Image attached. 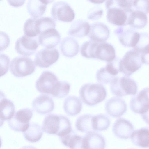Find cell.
Here are the masks:
<instances>
[{
  "label": "cell",
  "mask_w": 149,
  "mask_h": 149,
  "mask_svg": "<svg viewBox=\"0 0 149 149\" xmlns=\"http://www.w3.org/2000/svg\"><path fill=\"white\" fill-rule=\"evenodd\" d=\"M35 86L39 92L57 98L65 97L69 93L70 85L67 81H59L57 76L49 71H43L37 80Z\"/></svg>",
  "instance_id": "6da1fadb"
},
{
  "label": "cell",
  "mask_w": 149,
  "mask_h": 149,
  "mask_svg": "<svg viewBox=\"0 0 149 149\" xmlns=\"http://www.w3.org/2000/svg\"><path fill=\"white\" fill-rule=\"evenodd\" d=\"M42 129L46 133L56 135L60 138L69 134L72 130L70 122L67 117L53 114L45 117Z\"/></svg>",
  "instance_id": "7a4b0ae2"
},
{
  "label": "cell",
  "mask_w": 149,
  "mask_h": 149,
  "mask_svg": "<svg viewBox=\"0 0 149 149\" xmlns=\"http://www.w3.org/2000/svg\"><path fill=\"white\" fill-rule=\"evenodd\" d=\"M79 95L85 104L92 106L105 99L107 91L105 87L101 84L88 83L81 86L79 91Z\"/></svg>",
  "instance_id": "3957f363"
},
{
  "label": "cell",
  "mask_w": 149,
  "mask_h": 149,
  "mask_svg": "<svg viewBox=\"0 0 149 149\" xmlns=\"http://www.w3.org/2000/svg\"><path fill=\"white\" fill-rule=\"evenodd\" d=\"M107 9V18L110 23L118 26L128 25L129 16L133 10L121 6L117 0H108L105 3Z\"/></svg>",
  "instance_id": "277c9868"
},
{
  "label": "cell",
  "mask_w": 149,
  "mask_h": 149,
  "mask_svg": "<svg viewBox=\"0 0 149 149\" xmlns=\"http://www.w3.org/2000/svg\"><path fill=\"white\" fill-rule=\"evenodd\" d=\"M110 88L113 94L122 97L136 94L138 86L135 80L129 77L116 76L110 82Z\"/></svg>",
  "instance_id": "5b68a950"
},
{
  "label": "cell",
  "mask_w": 149,
  "mask_h": 149,
  "mask_svg": "<svg viewBox=\"0 0 149 149\" xmlns=\"http://www.w3.org/2000/svg\"><path fill=\"white\" fill-rule=\"evenodd\" d=\"M143 64L141 54L134 49L130 50L120 60V72L129 77L140 69Z\"/></svg>",
  "instance_id": "8992f818"
},
{
  "label": "cell",
  "mask_w": 149,
  "mask_h": 149,
  "mask_svg": "<svg viewBox=\"0 0 149 149\" xmlns=\"http://www.w3.org/2000/svg\"><path fill=\"white\" fill-rule=\"evenodd\" d=\"M36 70L34 62L30 58L24 56L15 57L11 61L10 70L17 77H23L33 73Z\"/></svg>",
  "instance_id": "52a82bcc"
},
{
  "label": "cell",
  "mask_w": 149,
  "mask_h": 149,
  "mask_svg": "<svg viewBox=\"0 0 149 149\" xmlns=\"http://www.w3.org/2000/svg\"><path fill=\"white\" fill-rule=\"evenodd\" d=\"M130 109L134 113L141 115L147 122L149 113V88H145L135 94L130 102Z\"/></svg>",
  "instance_id": "ba28073f"
},
{
  "label": "cell",
  "mask_w": 149,
  "mask_h": 149,
  "mask_svg": "<svg viewBox=\"0 0 149 149\" xmlns=\"http://www.w3.org/2000/svg\"><path fill=\"white\" fill-rule=\"evenodd\" d=\"M33 114L31 109H21L15 113L12 118L8 121V125L14 131L24 132L28 128Z\"/></svg>",
  "instance_id": "9c48e42d"
},
{
  "label": "cell",
  "mask_w": 149,
  "mask_h": 149,
  "mask_svg": "<svg viewBox=\"0 0 149 149\" xmlns=\"http://www.w3.org/2000/svg\"><path fill=\"white\" fill-rule=\"evenodd\" d=\"M51 13L54 20L65 22H70L75 17L73 9L67 2L57 1L52 7Z\"/></svg>",
  "instance_id": "30bf717a"
},
{
  "label": "cell",
  "mask_w": 149,
  "mask_h": 149,
  "mask_svg": "<svg viewBox=\"0 0 149 149\" xmlns=\"http://www.w3.org/2000/svg\"><path fill=\"white\" fill-rule=\"evenodd\" d=\"M59 53L57 49L45 48L40 50L36 54L34 63L41 68H47L55 63L59 59Z\"/></svg>",
  "instance_id": "8fae6325"
},
{
  "label": "cell",
  "mask_w": 149,
  "mask_h": 149,
  "mask_svg": "<svg viewBox=\"0 0 149 149\" xmlns=\"http://www.w3.org/2000/svg\"><path fill=\"white\" fill-rule=\"evenodd\" d=\"M114 33L117 35L120 42L123 45L133 48L140 36V33L130 26H120L115 30Z\"/></svg>",
  "instance_id": "7c38bea8"
},
{
  "label": "cell",
  "mask_w": 149,
  "mask_h": 149,
  "mask_svg": "<svg viewBox=\"0 0 149 149\" xmlns=\"http://www.w3.org/2000/svg\"><path fill=\"white\" fill-rule=\"evenodd\" d=\"M119 72V61L115 58L99 69L97 72L96 78L99 82L107 84L110 83Z\"/></svg>",
  "instance_id": "4fadbf2b"
},
{
  "label": "cell",
  "mask_w": 149,
  "mask_h": 149,
  "mask_svg": "<svg viewBox=\"0 0 149 149\" xmlns=\"http://www.w3.org/2000/svg\"><path fill=\"white\" fill-rule=\"evenodd\" d=\"M39 45L36 38L24 35L17 40L15 44V49L19 54L24 56H29L35 52Z\"/></svg>",
  "instance_id": "5bb4252c"
},
{
  "label": "cell",
  "mask_w": 149,
  "mask_h": 149,
  "mask_svg": "<svg viewBox=\"0 0 149 149\" xmlns=\"http://www.w3.org/2000/svg\"><path fill=\"white\" fill-rule=\"evenodd\" d=\"M105 109L109 116L114 118L119 117L127 110V105L123 99L113 97L108 100L105 104Z\"/></svg>",
  "instance_id": "9a60e30c"
},
{
  "label": "cell",
  "mask_w": 149,
  "mask_h": 149,
  "mask_svg": "<svg viewBox=\"0 0 149 149\" xmlns=\"http://www.w3.org/2000/svg\"><path fill=\"white\" fill-rule=\"evenodd\" d=\"M32 107L36 113L45 115L51 113L54 110V104L50 97L44 94H41L33 100Z\"/></svg>",
  "instance_id": "2e32d148"
},
{
  "label": "cell",
  "mask_w": 149,
  "mask_h": 149,
  "mask_svg": "<svg viewBox=\"0 0 149 149\" xmlns=\"http://www.w3.org/2000/svg\"><path fill=\"white\" fill-rule=\"evenodd\" d=\"M61 36L54 28L48 29L40 33L38 37L39 43L47 48H52L60 42Z\"/></svg>",
  "instance_id": "e0dca14e"
},
{
  "label": "cell",
  "mask_w": 149,
  "mask_h": 149,
  "mask_svg": "<svg viewBox=\"0 0 149 149\" xmlns=\"http://www.w3.org/2000/svg\"><path fill=\"white\" fill-rule=\"evenodd\" d=\"M109 30L105 24L100 22L92 23L90 25L88 36L91 40L98 42H104L108 38Z\"/></svg>",
  "instance_id": "ac0fdd59"
},
{
  "label": "cell",
  "mask_w": 149,
  "mask_h": 149,
  "mask_svg": "<svg viewBox=\"0 0 149 149\" xmlns=\"http://www.w3.org/2000/svg\"><path fill=\"white\" fill-rule=\"evenodd\" d=\"M134 129V126L131 122L124 118H120L114 123L112 131L117 137L126 139L130 137Z\"/></svg>",
  "instance_id": "d6986e66"
},
{
  "label": "cell",
  "mask_w": 149,
  "mask_h": 149,
  "mask_svg": "<svg viewBox=\"0 0 149 149\" xmlns=\"http://www.w3.org/2000/svg\"><path fill=\"white\" fill-rule=\"evenodd\" d=\"M106 145L104 138L96 132L87 133L83 137L84 149H104Z\"/></svg>",
  "instance_id": "ffe728a7"
},
{
  "label": "cell",
  "mask_w": 149,
  "mask_h": 149,
  "mask_svg": "<svg viewBox=\"0 0 149 149\" xmlns=\"http://www.w3.org/2000/svg\"><path fill=\"white\" fill-rule=\"evenodd\" d=\"M116 57V52L113 46L107 42L99 43L95 52V58L110 62Z\"/></svg>",
  "instance_id": "44dd1931"
},
{
  "label": "cell",
  "mask_w": 149,
  "mask_h": 149,
  "mask_svg": "<svg viewBox=\"0 0 149 149\" xmlns=\"http://www.w3.org/2000/svg\"><path fill=\"white\" fill-rule=\"evenodd\" d=\"M61 52L64 56L72 57L78 53L79 49V44L74 38L70 36L64 38L60 45Z\"/></svg>",
  "instance_id": "7402d4cb"
},
{
  "label": "cell",
  "mask_w": 149,
  "mask_h": 149,
  "mask_svg": "<svg viewBox=\"0 0 149 149\" xmlns=\"http://www.w3.org/2000/svg\"><path fill=\"white\" fill-rule=\"evenodd\" d=\"M82 107L81 101L78 97L70 96L64 100L63 108L65 113L71 116H75L81 111Z\"/></svg>",
  "instance_id": "603a6c76"
},
{
  "label": "cell",
  "mask_w": 149,
  "mask_h": 149,
  "mask_svg": "<svg viewBox=\"0 0 149 149\" xmlns=\"http://www.w3.org/2000/svg\"><path fill=\"white\" fill-rule=\"evenodd\" d=\"M90 25L86 21L79 19L74 21L71 24L68 33L70 36L80 38L88 35Z\"/></svg>",
  "instance_id": "cb8c5ba5"
},
{
  "label": "cell",
  "mask_w": 149,
  "mask_h": 149,
  "mask_svg": "<svg viewBox=\"0 0 149 149\" xmlns=\"http://www.w3.org/2000/svg\"><path fill=\"white\" fill-rule=\"evenodd\" d=\"M53 1L50 0H29L27 5L28 12L33 18H39L45 13L47 5Z\"/></svg>",
  "instance_id": "d4e9b609"
},
{
  "label": "cell",
  "mask_w": 149,
  "mask_h": 149,
  "mask_svg": "<svg viewBox=\"0 0 149 149\" xmlns=\"http://www.w3.org/2000/svg\"><path fill=\"white\" fill-rule=\"evenodd\" d=\"M130 137L134 145L143 148L149 147L148 128H143L133 131Z\"/></svg>",
  "instance_id": "484cf974"
},
{
  "label": "cell",
  "mask_w": 149,
  "mask_h": 149,
  "mask_svg": "<svg viewBox=\"0 0 149 149\" xmlns=\"http://www.w3.org/2000/svg\"><path fill=\"white\" fill-rule=\"evenodd\" d=\"M60 139L62 143L70 149H84L83 137L77 134L73 130L70 133Z\"/></svg>",
  "instance_id": "4316f807"
},
{
  "label": "cell",
  "mask_w": 149,
  "mask_h": 149,
  "mask_svg": "<svg viewBox=\"0 0 149 149\" xmlns=\"http://www.w3.org/2000/svg\"><path fill=\"white\" fill-rule=\"evenodd\" d=\"M148 22L146 13L139 10H133L128 19V25L133 28L140 29L144 27Z\"/></svg>",
  "instance_id": "83f0119b"
},
{
  "label": "cell",
  "mask_w": 149,
  "mask_h": 149,
  "mask_svg": "<svg viewBox=\"0 0 149 149\" xmlns=\"http://www.w3.org/2000/svg\"><path fill=\"white\" fill-rule=\"evenodd\" d=\"M43 130L41 126L36 123H30L27 129L24 132L23 135L28 141L36 142L40 140L43 134Z\"/></svg>",
  "instance_id": "f1b7e54d"
},
{
  "label": "cell",
  "mask_w": 149,
  "mask_h": 149,
  "mask_svg": "<svg viewBox=\"0 0 149 149\" xmlns=\"http://www.w3.org/2000/svg\"><path fill=\"white\" fill-rule=\"evenodd\" d=\"M93 115L84 114L79 117L76 120L75 127L79 131L84 133L94 132L92 125Z\"/></svg>",
  "instance_id": "f546056e"
},
{
  "label": "cell",
  "mask_w": 149,
  "mask_h": 149,
  "mask_svg": "<svg viewBox=\"0 0 149 149\" xmlns=\"http://www.w3.org/2000/svg\"><path fill=\"white\" fill-rule=\"evenodd\" d=\"M15 113V106L10 100L4 98L0 102V117L5 121L10 119Z\"/></svg>",
  "instance_id": "4dcf8cb0"
},
{
  "label": "cell",
  "mask_w": 149,
  "mask_h": 149,
  "mask_svg": "<svg viewBox=\"0 0 149 149\" xmlns=\"http://www.w3.org/2000/svg\"><path fill=\"white\" fill-rule=\"evenodd\" d=\"M111 121L109 117L104 114L93 116L92 125L94 132H100L106 130L110 126Z\"/></svg>",
  "instance_id": "1f68e13d"
},
{
  "label": "cell",
  "mask_w": 149,
  "mask_h": 149,
  "mask_svg": "<svg viewBox=\"0 0 149 149\" xmlns=\"http://www.w3.org/2000/svg\"><path fill=\"white\" fill-rule=\"evenodd\" d=\"M99 43L91 40L84 42L80 48L82 56L87 58H95V51Z\"/></svg>",
  "instance_id": "d6a6232c"
},
{
  "label": "cell",
  "mask_w": 149,
  "mask_h": 149,
  "mask_svg": "<svg viewBox=\"0 0 149 149\" xmlns=\"http://www.w3.org/2000/svg\"><path fill=\"white\" fill-rule=\"evenodd\" d=\"M37 21V18L32 17L28 19L25 22L23 30L25 35L31 37H35L40 34Z\"/></svg>",
  "instance_id": "836d02e7"
},
{
  "label": "cell",
  "mask_w": 149,
  "mask_h": 149,
  "mask_svg": "<svg viewBox=\"0 0 149 149\" xmlns=\"http://www.w3.org/2000/svg\"><path fill=\"white\" fill-rule=\"evenodd\" d=\"M139 40L133 49L141 54L149 53V35L146 32L140 33Z\"/></svg>",
  "instance_id": "e575fe53"
},
{
  "label": "cell",
  "mask_w": 149,
  "mask_h": 149,
  "mask_svg": "<svg viewBox=\"0 0 149 149\" xmlns=\"http://www.w3.org/2000/svg\"><path fill=\"white\" fill-rule=\"evenodd\" d=\"M37 25L40 33L48 29L55 28L56 26L54 20L49 17H43L37 18Z\"/></svg>",
  "instance_id": "d590c367"
},
{
  "label": "cell",
  "mask_w": 149,
  "mask_h": 149,
  "mask_svg": "<svg viewBox=\"0 0 149 149\" xmlns=\"http://www.w3.org/2000/svg\"><path fill=\"white\" fill-rule=\"evenodd\" d=\"M10 59L6 55L0 54V77L5 75L8 72Z\"/></svg>",
  "instance_id": "8d00e7d4"
},
{
  "label": "cell",
  "mask_w": 149,
  "mask_h": 149,
  "mask_svg": "<svg viewBox=\"0 0 149 149\" xmlns=\"http://www.w3.org/2000/svg\"><path fill=\"white\" fill-rule=\"evenodd\" d=\"M133 10H137L147 14L149 12V0H134Z\"/></svg>",
  "instance_id": "74e56055"
},
{
  "label": "cell",
  "mask_w": 149,
  "mask_h": 149,
  "mask_svg": "<svg viewBox=\"0 0 149 149\" xmlns=\"http://www.w3.org/2000/svg\"><path fill=\"white\" fill-rule=\"evenodd\" d=\"M103 13V10L99 6H95L91 8L87 14V18L88 19L97 20L100 18Z\"/></svg>",
  "instance_id": "f35d334b"
},
{
  "label": "cell",
  "mask_w": 149,
  "mask_h": 149,
  "mask_svg": "<svg viewBox=\"0 0 149 149\" xmlns=\"http://www.w3.org/2000/svg\"><path fill=\"white\" fill-rule=\"evenodd\" d=\"M10 39L6 33L0 31V52L6 49L9 46Z\"/></svg>",
  "instance_id": "ab89813d"
},
{
  "label": "cell",
  "mask_w": 149,
  "mask_h": 149,
  "mask_svg": "<svg viewBox=\"0 0 149 149\" xmlns=\"http://www.w3.org/2000/svg\"><path fill=\"white\" fill-rule=\"evenodd\" d=\"M20 149H37L33 146H26L22 147Z\"/></svg>",
  "instance_id": "60d3db41"
},
{
  "label": "cell",
  "mask_w": 149,
  "mask_h": 149,
  "mask_svg": "<svg viewBox=\"0 0 149 149\" xmlns=\"http://www.w3.org/2000/svg\"><path fill=\"white\" fill-rule=\"evenodd\" d=\"M91 2L94 3L98 4L102 3L105 1L104 0H89Z\"/></svg>",
  "instance_id": "b9f144b4"
},
{
  "label": "cell",
  "mask_w": 149,
  "mask_h": 149,
  "mask_svg": "<svg viewBox=\"0 0 149 149\" xmlns=\"http://www.w3.org/2000/svg\"><path fill=\"white\" fill-rule=\"evenodd\" d=\"M6 96L4 93L0 91V102L3 99L5 98Z\"/></svg>",
  "instance_id": "7bdbcfd3"
},
{
  "label": "cell",
  "mask_w": 149,
  "mask_h": 149,
  "mask_svg": "<svg viewBox=\"0 0 149 149\" xmlns=\"http://www.w3.org/2000/svg\"><path fill=\"white\" fill-rule=\"evenodd\" d=\"M4 121L5 120L0 117V127L3 126L4 123Z\"/></svg>",
  "instance_id": "ee69618b"
},
{
  "label": "cell",
  "mask_w": 149,
  "mask_h": 149,
  "mask_svg": "<svg viewBox=\"0 0 149 149\" xmlns=\"http://www.w3.org/2000/svg\"><path fill=\"white\" fill-rule=\"evenodd\" d=\"M2 140L1 138V137L0 136V148H1V146H2Z\"/></svg>",
  "instance_id": "f6af8a7d"
},
{
  "label": "cell",
  "mask_w": 149,
  "mask_h": 149,
  "mask_svg": "<svg viewBox=\"0 0 149 149\" xmlns=\"http://www.w3.org/2000/svg\"><path fill=\"white\" fill-rule=\"evenodd\" d=\"M134 149L131 148V149Z\"/></svg>",
  "instance_id": "bcb514c9"
}]
</instances>
